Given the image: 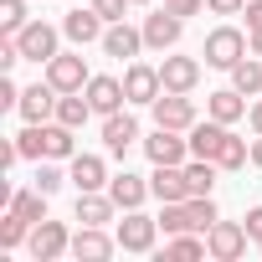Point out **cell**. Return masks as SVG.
<instances>
[{"label":"cell","mask_w":262,"mask_h":262,"mask_svg":"<svg viewBox=\"0 0 262 262\" xmlns=\"http://www.w3.org/2000/svg\"><path fill=\"white\" fill-rule=\"evenodd\" d=\"M247 52H252V41H247L236 26H216V31L206 36V52H201V57H206V67H221V72H231V67H236Z\"/></svg>","instance_id":"cell-1"},{"label":"cell","mask_w":262,"mask_h":262,"mask_svg":"<svg viewBox=\"0 0 262 262\" xmlns=\"http://www.w3.org/2000/svg\"><path fill=\"white\" fill-rule=\"evenodd\" d=\"M247 242H252L247 221H216V226L206 231V247H211L216 262H236V257L247 252Z\"/></svg>","instance_id":"cell-2"},{"label":"cell","mask_w":262,"mask_h":262,"mask_svg":"<svg viewBox=\"0 0 262 262\" xmlns=\"http://www.w3.org/2000/svg\"><path fill=\"white\" fill-rule=\"evenodd\" d=\"M155 236H160V216L123 211V221H118V247L123 252H155Z\"/></svg>","instance_id":"cell-3"},{"label":"cell","mask_w":262,"mask_h":262,"mask_svg":"<svg viewBox=\"0 0 262 262\" xmlns=\"http://www.w3.org/2000/svg\"><path fill=\"white\" fill-rule=\"evenodd\" d=\"M149 108H155V123H160V128H180V134L195 128V103H190V93H160Z\"/></svg>","instance_id":"cell-4"},{"label":"cell","mask_w":262,"mask_h":262,"mask_svg":"<svg viewBox=\"0 0 262 262\" xmlns=\"http://www.w3.org/2000/svg\"><path fill=\"white\" fill-rule=\"evenodd\" d=\"M47 82H52L57 93H82V88H88V62H82V52H57V57L47 62Z\"/></svg>","instance_id":"cell-5"},{"label":"cell","mask_w":262,"mask_h":262,"mask_svg":"<svg viewBox=\"0 0 262 262\" xmlns=\"http://www.w3.org/2000/svg\"><path fill=\"white\" fill-rule=\"evenodd\" d=\"M26 247H31V257H36V262H57L62 252H72V231H67L62 221H36Z\"/></svg>","instance_id":"cell-6"},{"label":"cell","mask_w":262,"mask_h":262,"mask_svg":"<svg viewBox=\"0 0 262 262\" xmlns=\"http://www.w3.org/2000/svg\"><path fill=\"white\" fill-rule=\"evenodd\" d=\"M144 155H149V165H185L190 160V139H180V128H160L155 123V134L144 139Z\"/></svg>","instance_id":"cell-7"},{"label":"cell","mask_w":262,"mask_h":262,"mask_svg":"<svg viewBox=\"0 0 262 262\" xmlns=\"http://www.w3.org/2000/svg\"><path fill=\"white\" fill-rule=\"evenodd\" d=\"M16 41H21V57L26 62H52L57 57V26H47V21H26L21 31H16Z\"/></svg>","instance_id":"cell-8"},{"label":"cell","mask_w":262,"mask_h":262,"mask_svg":"<svg viewBox=\"0 0 262 262\" xmlns=\"http://www.w3.org/2000/svg\"><path fill=\"white\" fill-rule=\"evenodd\" d=\"M57 88L52 82H36V88H21V103H16V113L26 118V123H52L57 118Z\"/></svg>","instance_id":"cell-9"},{"label":"cell","mask_w":262,"mask_h":262,"mask_svg":"<svg viewBox=\"0 0 262 262\" xmlns=\"http://www.w3.org/2000/svg\"><path fill=\"white\" fill-rule=\"evenodd\" d=\"M123 93H128V103H155V98L165 93L160 67H149V62H128V72H123Z\"/></svg>","instance_id":"cell-10"},{"label":"cell","mask_w":262,"mask_h":262,"mask_svg":"<svg viewBox=\"0 0 262 262\" xmlns=\"http://www.w3.org/2000/svg\"><path fill=\"white\" fill-rule=\"evenodd\" d=\"M144 47H155V52H170L175 41H180V31H185V21L175 16V11H155V16H144Z\"/></svg>","instance_id":"cell-11"},{"label":"cell","mask_w":262,"mask_h":262,"mask_svg":"<svg viewBox=\"0 0 262 262\" xmlns=\"http://www.w3.org/2000/svg\"><path fill=\"white\" fill-rule=\"evenodd\" d=\"M62 36H67V41H77V47L103 41V16H98L93 6H77V11H67V16H62Z\"/></svg>","instance_id":"cell-12"},{"label":"cell","mask_w":262,"mask_h":262,"mask_svg":"<svg viewBox=\"0 0 262 262\" xmlns=\"http://www.w3.org/2000/svg\"><path fill=\"white\" fill-rule=\"evenodd\" d=\"M160 82H165V93H195L201 62H195V57H165V62H160Z\"/></svg>","instance_id":"cell-13"},{"label":"cell","mask_w":262,"mask_h":262,"mask_svg":"<svg viewBox=\"0 0 262 262\" xmlns=\"http://www.w3.org/2000/svg\"><path fill=\"white\" fill-rule=\"evenodd\" d=\"M88 103H93V113H118L123 103H128V93H123V77H88Z\"/></svg>","instance_id":"cell-14"},{"label":"cell","mask_w":262,"mask_h":262,"mask_svg":"<svg viewBox=\"0 0 262 262\" xmlns=\"http://www.w3.org/2000/svg\"><path fill=\"white\" fill-rule=\"evenodd\" d=\"M113 247H118V236H108L103 226H82V231L72 236V257H77V262H108Z\"/></svg>","instance_id":"cell-15"},{"label":"cell","mask_w":262,"mask_h":262,"mask_svg":"<svg viewBox=\"0 0 262 262\" xmlns=\"http://www.w3.org/2000/svg\"><path fill=\"white\" fill-rule=\"evenodd\" d=\"M134 139H139L134 113H123V108H118V113L103 118V149H108V155H128V144H134Z\"/></svg>","instance_id":"cell-16"},{"label":"cell","mask_w":262,"mask_h":262,"mask_svg":"<svg viewBox=\"0 0 262 262\" xmlns=\"http://www.w3.org/2000/svg\"><path fill=\"white\" fill-rule=\"evenodd\" d=\"M67 180L77 185V190H108V165H103V155H72V170H67Z\"/></svg>","instance_id":"cell-17"},{"label":"cell","mask_w":262,"mask_h":262,"mask_svg":"<svg viewBox=\"0 0 262 262\" xmlns=\"http://www.w3.org/2000/svg\"><path fill=\"white\" fill-rule=\"evenodd\" d=\"M226 134H231V123H216V118L195 123L190 128V160H216L221 144H226Z\"/></svg>","instance_id":"cell-18"},{"label":"cell","mask_w":262,"mask_h":262,"mask_svg":"<svg viewBox=\"0 0 262 262\" xmlns=\"http://www.w3.org/2000/svg\"><path fill=\"white\" fill-rule=\"evenodd\" d=\"M149 190L160 195V206H165V201H190L185 165H155V175H149Z\"/></svg>","instance_id":"cell-19"},{"label":"cell","mask_w":262,"mask_h":262,"mask_svg":"<svg viewBox=\"0 0 262 262\" xmlns=\"http://www.w3.org/2000/svg\"><path fill=\"white\" fill-rule=\"evenodd\" d=\"M113 211H118V201L108 190H77V221L82 226H108Z\"/></svg>","instance_id":"cell-20"},{"label":"cell","mask_w":262,"mask_h":262,"mask_svg":"<svg viewBox=\"0 0 262 262\" xmlns=\"http://www.w3.org/2000/svg\"><path fill=\"white\" fill-rule=\"evenodd\" d=\"M103 52H108V57H118V62H128V57H139V52H144V31H134V26H123V21H113V26L103 31Z\"/></svg>","instance_id":"cell-21"},{"label":"cell","mask_w":262,"mask_h":262,"mask_svg":"<svg viewBox=\"0 0 262 262\" xmlns=\"http://www.w3.org/2000/svg\"><path fill=\"white\" fill-rule=\"evenodd\" d=\"M108 195L118 201V211H139L144 195H155V190H149V180H139V175H128V170H123V175L108 180Z\"/></svg>","instance_id":"cell-22"},{"label":"cell","mask_w":262,"mask_h":262,"mask_svg":"<svg viewBox=\"0 0 262 262\" xmlns=\"http://www.w3.org/2000/svg\"><path fill=\"white\" fill-rule=\"evenodd\" d=\"M242 113H247V93H236V88H221L206 98V118H216V123H236Z\"/></svg>","instance_id":"cell-23"},{"label":"cell","mask_w":262,"mask_h":262,"mask_svg":"<svg viewBox=\"0 0 262 262\" xmlns=\"http://www.w3.org/2000/svg\"><path fill=\"white\" fill-rule=\"evenodd\" d=\"M41 144H47V155H41V160H72V155H77L72 128H67V123H57V118H52V123H41Z\"/></svg>","instance_id":"cell-24"},{"label":"cell","mask_w":262,"mask_h":262,"mask_svg":"<svg viewBox=\"0 0 262 262\" xmlns=\"http://www.w3.org/2000/svg\"><path fill=\"white\" fill-rule=\"evenodd\" d=\"M206 252H211V247H206V231H201V236H195V231H175V236L165 242V257H170V262H201Z\"/></svg>","instance_id":"cell-25"},{"label":"cell","mask_w":262,"mask_h":262,"mask_svg":"<svg viewBox=\"0 0 262 262\" xmlns=\"http://www.w3.org/2000/svg\"><path fill=\"white\" fill-rule=\"evenodd\" d=\"M93 118V103H88V93H62L57 98V123H67V128H82Z\"/></svg>","instance_id":"cell-26"},{"label":"cell","mask_w":262,"mask_h":262,"mask_svg":"<svg viewBox=\"0 0 262 262\" xmlns=\"http://www.w3.org/2000/svg\"><path fill=\"white\" fill-rule=\"evenodd\" d=\"M231 88H236V93H247V98H262V62H257L252 52L231 67Z\"/></svg>","instance_id":"cell-27"},{"label":"cell","mask_w":262,"mask_h":262,"mask_svg":"<svg viewBox=\"0 0 262 262\" xmlns=\"http://www.w3.org/2000/svg\"><path fill=\"white\" fill-rule=\"evenodd\" d=\"M216 160H185V185H190V195H211L216 190Z\"/></svg>","instance_id":"cell-28"},{"label":"cell","mask_w":262,"mask_h":262,"mask_svg":"<svg viewBox=\"0 0 262 262\" xmlns=\"http://www.w3.org/2000/svg\"><path fill=\"white\" fill-rule=\"evenodd\" d=\"M47 201H52V195L31 185V190H16V195H11V211H16V216H26V221L36 226V221H47Z\"/></svg>","instance_id":"cell-29"},{"label":"cell","mask_w":262,"mask_h":262,"mask_svg":"<svg viewBox=\"0 0 262 262\" xmlns=\"http://www.w3.org/2000/svg\"><path fill=\"white\" fill-rule=\"evenodd\" d=\"M21 242H31V221L26 216H16V211H6V216H0V247H21Z\"/></svg>","instance_id":"cell-30"},{"label":"cell","mask_w":262,"mask_h":262,"mask_svg":"<svg viewBox=\"0 0 262 262\" xmlns=\"http://www.w3.org/2000/svg\"><path fill=\"white\" fill-rule=\"evenodd\" d=\"M247 160H252V149H247V139H242V134H226V144H221V155H216V165H221V170H242Z\"/></svg>","instance_id":"cell-31"},{"label":"cell","mask_w":262,"mask_h":262,"mask_svg":"<svg viewBox=\"0 0 262 262\" xmlns=\"http://www.w3.org/2000/svg\"><path fill=\"white\" fill-rule=\"evenodd\" d=\"M185 206H190V221H195V231H211V226L221 221V216H216V201H211V195H190Z\"/></svg>","instance_id":"cell-32"},{"label":"cell","mask_w":262,"mask_h":262,"mask_svg":"<svg viewBox=\"0 0 262 262\" xmlns=\"http://www.w3.org/2000/svg\"><path fill=\"white\" fill-rule=\"evenodd\" d=\"M21 26H26V0H0V31L16 36Z\"/></svg>","instance_id":"cell-33"},{"label":"cell","mask_w":262,"mask_h":262,"mask_svg":"<svg viewBox=\"0 0 262 262\" xmlns=\"http://www.w3.org/2000/svg\"><path fill=\"white\" fill-rule=\"evenodd\" d=\"M62 180H67V175L57 170V160H36V180H31L36 190H47V195H57V190H62Z\"/></svg>","instance_id":"cell-34"},{"label":"cell","mask_w":262,"mask_h":262,"mask_svg":"<svg viewBox=\"0 0 262 262\" xmlns=\"http://www.w3.org/2000/svg\"><path fill=\"white\" fill-rule=\"evenodd\" d=\"M16 144H21V160H41V155H47V144H41V123H26L21 134H16Z\"/></svg>","instance_id":"cell-35"},{"label":"cell","mask_w":262,"mask_h":262,"mask_svg":"<svg viewBox=\"0 0 262 262\" xmlns=\"http://www.w3.org/2000/svg\"><path fill=\"white\" fill-rule=\"evenodd\" d=\"M128 6H134V0H93V11H98L108 26H113V21H123V11H128Z\"/></svg>","instance_id":"cell-36"},{"label":"cell","mask_w":262,"mask_h":262,"mask_svg":"<svg viewBox=\"0 0 262 262\" xmlns=\"http://www.w3.org/2000/svg\"><path fill=\"white\" fill-rule=\"evenodd\" d=\"M165 11H175V16L185 21V16H201V11H206V0H165Z\"/></svg>","instance_id":"cell-37"},{"label":"cell","mask_w":262,"mask_h":262,"mask_svg":"<svg viewBox=\"0 0 262 262\" xmlns=\"http://www.w3.org/2000/svg\"><path fill=\"white\" fill-rule=\"evenodd\" d=\"M242 6L247 0H206V11H216V16H242Z\"/></svg>","instance_id":"cell-38"},{"label":"cell","mask_w":262,"mask_h":262,"mask_svg":"<svg viewBox=\"0 0 262 262\" xmlns=\"http://www.w3.org/2000/svg\"><path fill=\"white\" fill-rule=\"evenodd\" d=\"M16 103H21V88L11 77H0V108H16Z\"/></svg>","instance_id":"cell-39"},{"label":"cell","mask_w":262,"mask_h":262,"mask_svg":"<svg viewBox=\"0 0 262 262\" xmlns=\"http://www.w3.org/2000/svg\"><path fill=\"white\" fill-rule=\"evenodd\" d=\"M242 16H247V31H262V0H247Z\"/></svg>","instance_id":"cell-40"},{"label":"cell","mask_w":262,"mask_h":262,"mask_svg":"<svg viewBox=\"0 0 262 262\" xmlns=\"http://www.w3.org/2000/svg\"><path fill=\"white\" fill-rule=\"evenodd\" d=\"M242 221H247V231H252V242H262V206H252V211H247Z\"/></svg>","instance_id":"cell-41"},{"label":"cell","mask_w":262,"mask_h":262,"mask_svg":"<svg viewBox=\"0 0 262 262\" xmlns=\"http://www.w3.org/2000/svg\"><path fill=\"white\" fill-rule=\"evenodd\" d=\"M247 123H252V128H257V134H262V98H257V103L247 108Z\"/></svg>","instance_id":"cell-42"},{"label":"cell","mask_w":262,"mask_h":262,"mask_svg":"<svg viewBox=\"0 0 262 262\" xmlns=\"http://www.w3.org/2000/svg\"><path fill=\"white\" fill-rule=\"evenodd\" d=\"M252 165L262 170V134H257V144H252Z\"/></svg>","instance_id":"cell-43"},{"label":"cell","mask_w":262,"mask_h":262,"mask_svg":"<svg viewBox=\"0 0 262 262\" xmlns=\"http://www.w3.org/2000/svg\"><path fill=\"white\" fill-rule=\"evenodd\" d=\"M252 57H262V31H252Z\"/></svg>","instance_id":"cell-44"},{"label":"cell","mask_w":262,"mask_h":262,"mask_svg":"<svg viewBox=\"0 0 262 262\" xmlns=\"http://www.w3.org/2000/svg\"><path fill=\"white\" fill-rule=\"evenodd\" d=\"M134 6H149V0H134Z\"/></svg>","instance_id":"cell-45"},{"label":"cell","mask_w":262,"mask_h":262,"mask_svg":"<svg viewBox=\"0 0 262 262\" xmlns=\"http://www.w3.org/2000/svg\"><path fill=\"white\" fill-rule=\"evenodd\" d=\"M257 247H262V242H257Z\"/></svg>","instance_id":"cell-46"}]
</instances>
